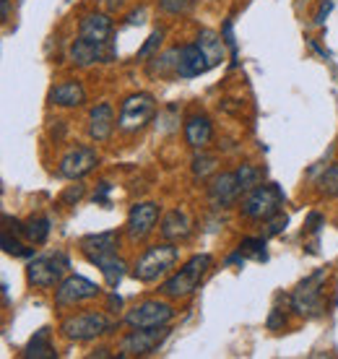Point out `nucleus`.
I'll return each instance as SVG.
<instances>
[{"mask_svg": "<svg viewBox=\"0 0 338 359\" xmlns=\"http://www.w3.org/2000/svg\"><path fill=\"white\" fill-rule=\"evenodd\" d=\"M211 266H214V258H211L208 252L193 255L175 276H169L167 281L161 284V294L169 297V299H185V297L196 294V289L201 287V281H203V276L211 271Z\"/></svg>", "mask_w": 338, "mask_h": 359, "instance_id": "nucleus-1", "label": "nucleus"}, {"mask_svg": "<svg viewBox=\"0 0 338 359\" xmlns=\"http://www.w3.org/2000/svg\"><path fill=\"white\" fill-rule=\"evenodd\" d=\"M180 252L177 248L172 243H164L161 245H154L149 250L143 252L141 258L135 261V269H133V276L143 284H154V281H159L169 273V271L175 269V263H177Z\"/></svg>", "mask_w": 338, "mask_h": 359, "instance_id": "nucleus-2", "label": "nucleus"}, {"mask_svg": "<svg viewBox=\"0 0 338 359\" xmlns=\"http://www.w3.org/2000/svg\"><path fill=\"white\" fill-rule=\"evenodd\" d=\"M284 190L276 182H263L255 190H250L242 201V216H248L252 222H268L271 216L281 214L284 206Z\"/></svg>", "mask_w": 338, "mask_h": 359, "instance_id": "nucleus-3", "label": "nucleus"}, {"mask_svg": "<svg viewBox=\"0 0 338 359\" xmlns=\"http://www.w3.org/2000/svg\"><path fill=\"white\" fill-rule=\"evenodd\" d=\"M71 269V258L62 250L47 252V255H36L27 266V278L32 287L50 289L55 284H60L62 276Z\"/></svg>", "mask_w": 338, "mask_h": 359, "instance_id": "nucleus-4", "label": "nucleus"}, {"mask_svg": "<svg viewBox=\"0 0 338 359\" xmlns=\"http://www.w3.org/2000/svg\"><path fill=\"white\" fill-rule=\"evenodd\" d=\"M325 278H328L325 271H315L312 276H307L304 281L297 284V289L292 292L294 313L307 318V320L320 318L325 313V305H323V284H325Z\"/></svg>", "mask_w": 338, "mask_h": 359, "instance_id": "nucleus-5", "label": "nucleus"}, {"mask_svg": "<svg viewBox=\"0 0 338 359\" xmlns=\"http://www.w3.org/2000/svg\"><path fill=\"white\" fill-rule=\"evenodd\" d=\"M62 336L68 341H91L97 336H104V333L115 331V323L109 320L104 313H79L65 318L60 325Z\"/></svg>", "mask_w": 338, "mask_h": 359, "instance_id": "nucleus-6", "label": "nucleus"}, {"mask_svg": "<svg viewBox=\"0 0 338 359\" xmlns=\"http://www.w3.org/2000/svg\"><path fill=\"white\" fill-rule=\"evenodd\" d=\"M156 115V99L151 94H130L120 107V117H117V126L125 133H138L141 128H146Z\"/></svg>", "mask_w": 338, "mask_h": 359, "instance_id": "nucleus-7", "label": "nucleus"}, {"mask_svg": "<svg viewBox=\"0 0 338 359\" xmlns=\"http://www.w3.org/2000/svg\"><path fill=\"white\" fill-rule=\"evenodd\" d=\"M169 333H172L169 325H161V328H133L120 341V351H123L120 357H149L167 341Z\"/></svg>", "mask_w": 338, "mask_h": 359, "instance_id": "nucleus-8", "label": "nucleus"}, {"mask_svg": "<svg viewBox=\"0 0 338 359\" xmlns=\"http://www.w3.org/2000/svg\"><path fill=\"white\" fill-rule=\"evenodd\" d=\"M175 320V307L161 299H146L125 313V323L130 328H161Z\"/></svg>", "mask_w": 338, "mask_h": 359, "instance_id": "nucleus-9", "label": "nucleus"}, {"mask_svg": "<svg viewBox=\"0 0 338 359\" xmlns=\"http://www.w3.org/2000/svg\"><path fill=\"white\" fill-rule=\"evenodd\" d=\"M161 208L159 203L154 201H143V203H135L128 214V222H125V234L133 240V243H141L149 234L154 232V226L159 222Z\"/></svg>", "mask_w": 338, "mask_h": 359, "instance_id": "nucleus-10", "label": "nucleus"}, {"mask_svg": "<svg viewBox=\"0 0 338 359\" xmlns=\"http://www.w3.org/2000/svg\"><path fill=\"white\" fill-rule=\"evenodd\" d=\"M97 294H99V287L94 281L73 273V276H65L58 284V289H55V302L60 307H73V305H81V302H89Z\"/></svg>", "mask_w": 338, "mask_h": 359, "instance_id": "nucleus-11", "label": "nucleus"}, {"mask_svg": "<svg viewBox=\"0 0 338 359\" xmlns=\"http://www.w3.org/2000/svg\"><path fill=\"white\" fill-rule=\"evenodd\" d=\"M97 164H99L97 149H91V146H76L73 151H68L60 159L58 172H60V177H65V180H83L86 175L94 172Z\"/></svg>", "mask_w": 338, "mask_h": 359, "instance_id": "nucleus-12", "label": "nucleus"}, {"mask_svg": "<svg viewBox=\"0 0 338 359\" xmlns=\"http://www.w3.org/2000/svg\"><path fill=\"white\" fill-rule=\"evenodd\" d=\"M68 57L79 68H91L94 63H109L115 57V50L109 47V42H89V39L79 36L68 47Z\"/></svg>", "mask_w": 338, "mask_h": 359, "instance_id": "nucleus-13", "label": "nucleus"}, {"mask_svg": "<svg viewBox=\"0 0 338 359\" xmlns=\"http://www.w3.org/2000/svg\"><path fill=\"white\" fill-rule=\"evenodd\" d=\"M242 196L234 172H216L208 182V203L214 208H231Z\"/></svg>", "mask_w": 338, "mask_h": 359, "instance_id": "nucleus-14", "label": "nucleus"}, {"mask_svg": "<svg viewBox=\"0 0 338 359\" xmlns=\"http://www.w3.org/2000/svg\"><path fill=\"white\" fill-rule=\"evenodd\" d=\"M211 71V63L203 55V50L193 42V45L180 47V60H177V79H196Z\"/></svg>", "mask_w": 338, "mask_h": 359, "instance_id": "nucleus-15", "label": "nucleus"}, {"mask_svg": "<svg viewBox=\"0 0 338 359\" xmlns=\"http://www.w3.org/2000/svg\"><path fill=\"white\" fill-rule=\"evenodd\" d=\"M117 245H120V234L115 229L109 232H97V234H86L79 243L81 252L86 255V261L94 263L97 258L107 255V252H117Z\"/></svg>", "mask_w": 338, "mask_h": 359, "instance_id": "nucleus-16", "label": "nucleus"}, {"mask_svg": "<svg viewBox=\"0 0 338 359\" xmlns=\"http://www.w3.org/2000/svg\"><path fill=\"white\" fill-rule=\"evenodd\" d=\"M161 237L167 240V243H180V240H187L190 232H193V219L187 214L185 208H172L164 219H161V226H159Z\"/></svg>", "mask_w": 338, "mask_h": 359, "instance_id": "nucleus-17", "label": "nucleus"}, {"mask_svg": "<svg viewBox=\"0 0 338 359\" xmlns=\"http://www.w3.org/2000/svg\"><path fill=\"white\" fill-rule=\"evenodd\" d=\"M112 130H115V109L102 102L89 112V138L97 144H104Z\"/></svg>", "mask_w": 338, "mask_h": 359, "instance_id": "nucleus-18", "label": "nucleus"}, {"mask_svg": "<svg viewBox=\"0 0 338 359\" xmlns=\"http://www.w3.org/2000/svg\"><path fill=\"white\" fill-rule=\"evenodd\" d=\"M79 36L89 42H109L112 36V18L107 13H86L79 24Z\"/></svg>", "mask_w": 338, "mask_h": 359, "instance_id": "nucleus-19", "label": "nucleus"}, {"mask_svg": "<svg viewBox=\"0 0 338 359\" xmlns=\"http://www.w3.org/2000/svg\"><path fill=\"white\" fill-rule=\"evenodd\" d=\"M211 138H214V126H211V120L205 115H193L185 120V141L190 149H205V146L211 144Z\"/></svg>", "mask_w": 338, "mask_h": 359, "instance_id": "nucleus-20", "label": "nucleus"}, {"mask_svg": "<svg viewBox=\"0 0 338 359\" xmlns=\"http://www.w3.org/2000/svg\"><path fill=\"white\" fill-rule=\"evenodd\" d=\"M86 102V89L79 81H62L50 89V104L55 107H81Z\"/></svg>", "mask_w": 338, "mask_h": 359, "instance_id": "nucleus-21", "label": "nucleus"}, {"mask_svg": "<svg viewBox=\"0 0 338 359\" xmlns=\"http://www.w3.org/2000/svg\"><path fill=\"white\" fill-rule=\"evenodd\" d=\"M53 331L50 328H42V331H36L34 336H32V341L24 346V351H21V357L24 359H55L58 357V351H55L53 346Z\"/></svg>", "mask_w": 338, "mask_h": 359, "instance_id": "nucleus-22", "label": "nucleus"}, {"mask_svg": "<svg viewBox=\"0 0 338 359\" xmlns=\"http://www.w3.org/2000/svg\"><path fill=\"white\" fill-rule=\"evenodd\" d=\"M94 266L102 271V276H104V281H107V287L117 289V284H120V281H123V276H125V261H123V258H120L117 252H107V255L97 258V261H94Z\"/></svg>", "mask_w": 338, "mask_h": 359, "instance_id": "nucleus-23", "label": "nucleus"}, {"mask_svg": "<svg viewBox=\"0 0 338 359\" xmlns=\"http://www.w3.org/2000/svg\"><path fill=\"white\" fill-rule=\"evenodd\" d=\"M196 45L203 50V55L208 57L211 68H216V65L224 60V47H227V42H224V36H219L216 32H211V29H203V32L198 34Z\"/></svg>", "mask_w": 338, "mask_h": 359, "instance_id": "nucleus-24", "label": "nucleus"}, {"mask_svg": "<svg viewBox=\"0 0 338 359\" xmlns=\"http://www.w3.org/2000/svg\"><path fill=\"white\" fill-rule=\"evenodd\" d=\"M177 60H180V47H172L167 53L154 55L151 65H149V73H151V76H159V79H167V76H175V79H177Z\"/></svg>", "mask_w": 338, "mask_h": 359, "instance_id": "nucleus-25", "label": "nucleus"}, {"mask_svg": "<svg viewBox=\"0 0 338 359\" xmlns=\"http://www.w3.org/2000/svg\"><path fill=\"white\" fill-rule=\"evenodd\" d=\"M237 182H240L242 193H250V190H255L258 185H263V180H266V170L263 167H255V164H240L237 170Z\"/></svg>", "mask_w": 338, "mask_h": 359, "instance_id": "nucleus-26", "label": "nucleus"}, {"mask_svg": "<svg viewBox=\"0 0 338 359\" xmlns=\"http://www.w3.org/2000/svg\"><path fill=\"white\" fill-rule=\"evenodd\" d=\"M24 237L32 245H45L47 237H50V219L47 216H34V219L24 222Z\"/></svg>", "mask_w": 338, "mask_h": 359, "instance_id": "nucleus-27", "label": "nucleus"}, {"mask_svg": "<svg viewBox=\"0 0 338 359\" xmlns=\"http://www.w3.org/2000/svg\"><path fill=\"white\" fill-rule=\"evenodd\" d=\"M245 261H258L266 263L268 261V252H266V237H245L237 248Z\"/></svg>", "mask_w": 338, "mask_h": 359, "instance_id": "nucleus-28", "label": "nucleus"}, {"mask_svg": "<svg viewBox=\"0 0 338 359\" xmlns=\"http://www.w3.org/2000/svg\"><path fill=\"white\" fill-rule=\"evenodd\" d=\"M211 175H216V156L205 154L203 149L193 156V177L196 180H208Z\"/></svg>", "mask_w": 338, "mask_h": 359, "instance_id": "nucleus-29", "label": "nucleus"}, {"mask_svg": "<svg viewBox=\"0 0 338 359\" xmlns=\"http://www.w3.org/2000/svg\"><path fill=\"white\" fill-rule=\"evenodd\" d=\"M318 190L325 198H338V162H333L318 180Z\"/></svg>", "mask_w": 338, "mask_h": 359, "instance_id": "nucleus-30", "label": "nucleus"}, {"mask_svg": "<svg viewBox=\"0 0 338 359\" xmlns=\"http://www.w3.org/2000/svg\"><path fill=\"white\" fill-rule=\"evenodd\" d=\"M0 245H3V252H8L13 258H32V255H34L32 248H24L16 237H11L8 229H3V234H0Z\"/></svg>", "mask_w": 338, "mask_h": 359, "instance_id": "nucleus-31", "label": "nucleus"}, {"mask_svg": "<svg viewBox=\"0 0 338 359\" xmlns=\"http://www.w3.org/2000/svg\"><path fill=\"white\" fill-rule=\"evenodd\" d=\"M164 29H154L151 34H149V39L141 45V50H138V60H146V57H154L156 55V50L161 47V42H164Z\"/></svg>", "mask_w": 338, "mask_h": 359, "instance_id": "nucleus-32", "label": "nucleus"}, {"mask_svg": "<svg viewBox=\"0 0 338 359\" xmlns=\"http://www.w3.org/2000/svg\"><path fill=\"white\" fill-rule=\"evenodd\" d=\"M193 6V0H159V8L169 16H180V13H187Z\"/></svg>", "mask_w": 338, "mask_h": 359, "instance_id": "nucleus-33", "label": "nucleus"}, {"mask_svg": "<svg viewBox=\"0 0 338 359\" xmlns=\"http://www.w3.org/2000/svg\"><path fill=\"white\" fill-rule=\"evenodd\" d=\"M286 224H289V216L281 211V214L271 216L266 222V237H276V234H281L286 229Z\"/></svg>", "mask_w": 338, "mask_h": 359, "instance_id": "nucleus-34", "label": "nucleus"}, {"mask_svg": "<svg viewBox=\"0 0 338 359\" xmlns=\"http://www.w3.org/2000/svg\"><path fill=\"white\" fill-rule=\"evenodd\" d=\"M222 36H224V42H227V47L231 50V65H237V39H234V32H231V18L224 21Z\"/></svg>", "mask_w": 338, "mask_h": 359, "instance_id": "nucleus-35", "label": "nucleus"}, {"mask_svg": "<svg viewBox=\"0 0 338 359\" xmlns=\"http://www.w3.org/2000/svg\"><path fill=\"white\" fill-rule=\"evenodd\" d=\"M325 224V219H323L318 211H312L310 216H307V224H304V232H310V234H318L320 232V226Z\"/></svg>", "mask_w": 338, "mask_h": 359, "instance_id": "nucleus-36", "label": "nucleus"}, {"mask_svg": "<svg viewBox=\"0 0 338 359\" xmlns=\"http://www.w3.org/2000/svg\"><path fill=\"white\" fill-rule=\"evenodd\" d=\"M286 325V315L278 310V307H273V313H271V318H268V328L271 331H278V328H284Z\"/></svg>", "mask_w": 338, "mask_h": 359, "instance_id": "nucleus-37", "label": "nucleus"}, {"mask_svg": "<svg viewBox=\"0 0 338 359\" xmlns=\"http://www.w3.org/2000/svg\"><path fill=\"white\" fill-rule=\"evenodd\" d=\"M81 196H83V185H73V188L62 196V201H65V203H71V201H79Z\"/></svg>", "mask_w": 338, "mask_h": 359, "instance_id": "nucleus-38", "label": "nucleus"}, {"mask_svg": "<svg viewBox=\"0 0 338 359\" xmlns=\"http://www.w3.org/2000/svg\"><path fill=\"white\" fill-rule=\"evenodd\" d=\"M107 196H109V182H102L99 190L94 193V201H97V203H107Z\"/></svg>", "mask_w": 338, "mask_h": 359, "instance_id": "nucleus-39", "label": "nucleus"}, {"mask_svg": "<svg viewBox=\"0 0 338 359\" xmlns=\"http://www.w3.org/2000/svg\"><path fill=\"white\" fill-rule=\"evenodd\" d=\"M330 8H333V3L328 0V3H325L320 11H318V16H315V24H323V21H325V16L330 13Z\"/></svg>", "mask_w": 338, "mask_h": 359, "instance_id": "nucleus-40", "label": "nucleus"}, {"mask_svg": "<svg viewBox=\"0 0 338 359\" xmlns=\"http://www.w3.org/2000/svg\"><path fill=\"white\" fill-rule=\"evenodd\" d=\"M99 3H102V6H104L107 11H117V8H123L125 0H99Z\"/></svg>", "mask_w": 338, "mask_h": 359, "instance_id": "nucleus-41", "label": "nucleus"}, {"mask_svg": "<svg viewBox=\"0 0 338 359\" xmlns=\"http://www.w3.org/2000/svg\"><path fill=\"white\" fill-rule=\"evenodd\" d=\"M8 13H11V0H0V18L6 21V18H8Z\"/></svg>", "mask_w": 338, "mask_h": 359, "instance_id": "nucleus-42", "label": "nucleus"}, {"mask_svg": "<svg viewBox=\"0 0 338 359\" xmlns=\"http://www.w3.org/2000/svg\"><path fill=\"white\" fill-rule=\"evenodd\" d=\"M143 13H146V11H135V13H130V18H128V24H141L143 21Z\"/></svg>", "mask_w": 338, "mask_h": 359, "instance_id": "nucleus-43", "label": "nucleus"}]
</instances>
